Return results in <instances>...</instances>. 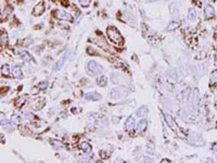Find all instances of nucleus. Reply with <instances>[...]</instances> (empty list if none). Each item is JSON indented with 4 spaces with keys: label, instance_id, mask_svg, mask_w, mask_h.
Wrapping results in <instances>:
<instances>
[{
    "label": "nucleus",
    "instance_id": "obj_1",
    "mask_svg": "<svg viewBox=\"0 0 217 163\" xmlns=\"http://www.w3.org/2000/svg\"><path fill=\"white\" fill-rule=\"evenodd\" d=\"M107 37H109V39H110L113 43H115V44H123L124 43L123 37H122L120 33L118 31V29L115 28V27H113V26L107 27Z\"/></svg>",
    "mask_w": 217,
    "mask_h": 163
},
{
    "label": "nucleus",
    "instance_id": "obj_2",
    "mask_svg": "<svg viewBox=\"0 0 217 163\" xmlns=\"http://www.w3.org/2000/svg\"><path fill=\"white\" fill-rule=\"evenodd\" d=\"M87 71H88V73H90L91 76H98V75H101L103 73V67L100 66L94 61H89L87 63Z\"/></svg>",
    "mask_w": 217,
    "mask_h": 163
},
{
    "label": "nucleus",
    "instance_id": "obj_3",
    "mask_svg": "<svg viewBox=\"0 0 217 163\" xmlns=\"http://www.w3.org/2000/svg\"><path fill=\"white\" fill-rule=\"evenodd\" d=\"M53 15L56 19L58 20H61V21H67V22H73V16H72V14H70L68 12L66 11H63V10H56L53 11Z\"/></svg>",
    "mask_w": 217,
    "mask_h": 163
},
{
    "label": "nucleus",
    "instance_id": "obj_4",
    "mask_svg": "<svg viewBox=\"0 0 217 163\" xmlns=\"http://www.w3.org/2000/svg\"><path fill=\"white\" fill-rule=\"evenodd\" d=\"M203 13H204V17H205L206 20L213 19V17L215 16V10H214V7L213 6H211V4H207L206 7L204 8Z\"/></svg>",
    "mask_w": 217,
    "mask_h": 163
},
{
    "label": "nucleus",
    "instance_id": "obj_5",
    "mask_svg": "<svg viewBox=\"0 0 217 163\" xmlns=\"http://www.w3.org/2000/svg\"><path fill=\"white\" fill-rule=\"evenodd\" d=\"M45 10H46V8H45V6H43V2H41V4H36V6H35V8L33 9V15H35V16L43 15V12H45Z\"/></svg>",
    "mask_w": 217,
    "mask_h": 163
},
{
    "label": "nucleus",
    "instance_id": "obj_6",
    "mask_svg": "<svg viewBox=\"0 0 217 163\" xmlns=\"http://www.w3.org/2000/svg\"><path fill=\"white\" fill-rule=\"evenodd\" d=\"M11 73H12V76L14 78H17V79H20V78L23 77V71H22L20 66H14L12 68V70H11Z\"/></svg>",
    "mask_w": 217,
    "mask_h": 163
},
{
    "label": "nucleus",
    "instance_id": "obj_7",
    "mask_svg": "<svg viewBox=\"0 0 217 163\" xmlns=\"http://www.w3.org/2000/svg\"><path fill=\"white\" fill-rule=\"evenodd\" d=\"M125 129L127 131H133L135 129V119L133 117H129L128 119L126 120V122H125Z\"/></svg>",
    "mask_w": 217,
    "mask_h": 163
},
{
    "label": "nucleus",
    "instance_id": "obj_8",
    "mask_svg": "<svg viewBox=\"0 0 217 163\" xmlns=\"http://www.w3.org/2000/svg\"><path fill=\"white\" fill-rule=\"evenodd\" d=\"M85 97H86V100H98L101 98V96L97 92H89V93H87L85 95Z\"/></svg>",
    "mask_w": 217,
    "mask_h": 163
},
{
    "label": "nucleus",
    "instance_id": "obj_9",
    "mask_svg": "<svg viewBox=\"0 0 217 163\" xmlns=\"http://www.w3.org/2000/svg\"><path fill=\"white\" fill-rule=\"evenodd\" d=\"M79 148L83 150L84 152H86V153L91 152V146L87 143V142H81V143L79 144Z\"/></svg>",
    "mask_w": 217,
    "mask_h": 163
},
{
    "label": "nucleus",
    "instance_id": "obj_10",
    "mask_svg": "<svg viewBox=\"0 0 217 163\" xmlns=\"http://www.w3.org/2000/svg\"><path fill=\"white\" fill-rule=\"evenodd\" d=\"M147 120L146 119H142L140 120V122L138 123L137 125V131L139 132V133H142L143 131H146V129H147Z\"/></svg>",
    "mask_w": 217,
    "mask_h": 163
},
{
    "label": "nucleus",
    "instance_id": "obj_11",
    "mask_svg": "<svg viewBox=\"0 0 217 163\" xmlns=\"http://www.w3.org/2000/svg\"><path fill=\"white\" fill-rule=\"evenodd\" d=\"M148 113V107L144 105V106H141L139 109L137 110V116L139 118H144V117L147 116Z\"/></svg>",
    "mask_w": 217,
    "mask_h": 163
},
{
    "label": "nucleus",
    "instance_id": "obj_12",
    "mask_svg": "<svg viewBox=\"0 0 217 163\" xmlns=\"http://www.w3.org/2000/svg\"><path fill=\"white\" fill-rule=\"evenodd\" d=\"M179 26H180V22H179V21H174V22L169 23V25L167 26L166 30H168V31H173V30L177 29Z\"/></svg>",
    "mask_w": 217,
    "mask_h": 163
},
{
    "label": "nucleus",
    "instance_id": "obj_13",
    "mask_svg": "<svg viewBox=\"0 0 217 163\" xmlns=\"http://www.w3.org/2000/svg\"><path fill=\"white\" fill-rule=\"evenodd\" d=\"M97 83H98V85H100V87H105L107 83V78L105 76H103V75H100L97 79Z\"/></svg>",
    "mask_w": 217,
    "mask_h": 163
},
{
    "label": "nucleus",
    "instance_id": "obj_14",
    "mask_svg": "<svg viewBox=\"0 0 217 163\" xmlns=\"http://www.w3.org/2000/svg\"><path fill=\"white\" fill-rule=\"evenodd\" d=\"M20 55H21V58H22L24 62H30V61H33V58L30 56V54L28 53L27 51H21Z\"/></svg>",
    "mask_w": 217,
    "mask_h": 163
},
{
    "label": "nucleus",
    "instance_id": "obj_15",
    "mask_svg": "<svg viewBox=\"0 0 217 163\" xmlns=\"http://www.w3.org/2000/svg\"><path fill=\"white\" fill-rule=\"evenodd\" d=\"M195 19H197V11H195V9L191 8L188 11V20L193 22V21H195Z\"/></svg>",
    "mask_w": 217,
    "mask_h": 163
},
{
    "label": "nucleus",
    "instance_id": "obj_16",
    "mask_svg": "<svg viewBox=\"0 0 217 163\" xmlns=\"http://www.w3.org/2000/svg\"><path fill=\"white\" fill-rule=\"evenodd\" d=\"M164 117H165V119H166L167 123L169 124V127H172V129H173L174 131H176V123L174 122L173 118H172V117H170L169 115H166V113H164Z\"/></svg>",
    "mask_w": 217,
    "mask_h": 163
},
{
    "label": "nucleus",
    "instance_id": "obj_17",
    "mask_svg": "<svg viewBox=\"0 0 217 163\" xmlns=\"http://www.w3.org/2000/svg\"><path fill=\"white\" fill-rule=\"evenodd\" d=\"M1 75L4 76V77L10 76V67H9V65L4 64V65L1 66Z\"/></svg>",
    "mask_w": 217,
    "mask_h": 163
},
{
    "label": "nucleus",
    "instance_id": "obj_18",
    "mask_svg": "<svg viewBox=\"0 0 217 163\" xmlns=\"http://www.w3.org/2000/svg\"><path fill=\"white\" fill-rule=\"evenodd\" d=\"M64 61H65V56L62 57V58L56 64V66L53 67V71H58V70H60L61 68H62V66H63V64H64Z\"/></svg>",
    "mask_w": 217,
    "mask_h": 163
},
{
    "label": "nucleus",
    "instance_id": "obj_19",
    "mask_svg": "<svg viewBox=\"0 0 217 163\" xmlns=\"http://www.w3.org/2000/svg\"><path fill=\"white\" fill-rule=\"evenodd\" d=\"M169 12L173 15H177L178 13H179V10H178L177 6H176V4H172L169 6Z\"/></svg>",
    "mask_w": 217,
    "mask_h": 163
},
{
    "label": "nucleus",
    "instance_id": "obj_20",
    "mask_svg": "<svg viewBox=\"0 0 217 163\" xmlns=\"http://www.w3.org/2000/svg\"><path fill=\"white\" fill-rule=\"evenodd\" d=\"M211 83L217 85V69L214 70L212 73V76H211Z\"/></svg>",
    "mask_w": 217,
    "mask_h": 163
},
{
    "label": "nucleus",
    "instance_id": "obj_21",
    "mask_svg": "<svg viewBox=\"0 0 217 163\" xmlns=\"http://www.w3.org/2000/svg\"><path fill=\"white\" fill-rule=\"evenodd\" d=\"M7 42H8V36H7V33L2 30V31H1V46H2V47L6 46Z\"/></svg>",
    "mask_w": 217,
    "mask_h": 163
},
{
    "label": "nucleus",
    "instance_id": "obj_22",
    "mask_svg": "<svg viewBox=\"0 0 217 163\" xmlns=\"http://www.w3.org/2000/svg\"><path fill=\"white\" fill-rule=\"evenodd\" d=\"M24 104H25V100H24V98H17V100H15V107H17V108L22 107Z\"/></svg>",
    "mask_w": 217,
    "mask_h": 163
},
{
    "label": "nucleus",
    "instance_id": "obj_23",
    "mask_svg": "<svg viewBox=\"0 0 217 163\" xmlns=\"http://www.w3.org/2000/svg\"><path fill=\"white\" fill-rule=\"evenodd\" d=\"M37 88H38L39 90H46V89L48 88V82H46V81H43V82L38 83Z\"/></svg>",
    "mask_w": 217,
    "mask_h": 163
},
{
    "label": "nucleus",
    "instance_id": "obj_24",
    "mask_svg": "<svg viewBox=\"0 0 217 163\" xmlns=\"http://www.w3.org/2000/svg\"><path fill=\"white\" fill-rule=\"evenodd\" d=\"M79 4L81 7L87 8V7H89V4H91V0H79Z\"/></svg>",
    "mask_w": 217,
    "mask_h": 163
},
{
    "label": "nucleus",
    "instance_id": "obj_25",
    "mask_svg": "<svg viewBox=\"0 0 217 163\" xmlns=\"http://www.w3.org/2000/svg\"><path fill=\"white\" fill-rule=\"evenodd\" d=\"M189 95H190V89H185L184 92H182V96H184V100H188L189 98Z\"/></svg>",
    "mask_w": 217,
    "mask_h": 163
},
{
    "label": "nucleus",
    "instance_id": "obj_26",
    "mask_svg": "<svg viewBox=\"0 0 217 163\" xmlns=\"http://www.w3.org/2000/svg\"><path fill=\"white\" fill-rule=\"evenodd\" d=\"M1 127H10V122H9L7 119H4V118H1Z\"/></svg>",
    "mask_w": 217,
    "mask_h": 163
},
{
    "label": "nucleus",
    "instance_id": "obj_27",
    "mask_svg": "<svg viewBox=\"0 0 217 163\" xmlns=\"http://www.w3.org/2000/svg\"><path fill=\"white\" fill-rule=\"evenodd\" d=\"M12 121H14L15 123H19V122H20V119H19V117L17 116H13L12 117Z\"/></svg>",
    "mask_w": 217,
    "mask_h": 163
},
{
    "label": "nucleus",
    "instance_id": "obj_28",
    "mask_svg": "<svg viewBox=\"0 0 217 163\" xmlns=\"http://www.w3.org/2000/svg\"><path fill=\"white\" fill-rule=\"evenodd\" d=\"M142 161H143V162H152V160H151L150 158H143Z\"/></svg>",
    "mask_w": 217,
    "mask_h": 163
},
{
    "label": "nucleus",
    "instance_id": "obj_29",
    "mask_svg": "<svg viewBox=\"0 0 217 163\" xmlns=\"http://www.w3.org/2000/svg\"><path fill=\"white\" fill-rule=\"evenodd\" d=\"M212 149H216L217 150V143H215L213 146H212Z\"/></svg>",
    "mask_w": 217,
    "mask_h": 163
},
{
    "label": "nucleus",
    "instance_id": "obj_30",
    "mask_svg": "<svg viewBox=\"0 0 217 163\" xmlns=\"http://www.w3.org/2000/svg\"><path fill=\"white\" fill-rule=\"evenodd\" d=\"M162 162H164V163H165V162H170V160H168V159H164L163 161H162Z\"/></svg>",
    "mask_w": 217,
    "mask_h": 163
}]
</instances>
